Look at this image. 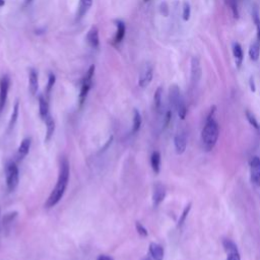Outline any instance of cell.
<instances>
[{
    "label": "cell",
    "instance_id": "cell-31",
    "mask_svg": "<svg viewBox=\"0 0 260 260\" xmlns=\"http://www.w3.org/2000/svg\"><path fill=\"white\" fill-rule=\"evenodd\" d=\"M55 81H56V76L54 73H50L49 74V77H48V83H47V87H46V98L48 99L49 95H50V92L55 84Z\"/></svg>",
    "mask_w": 260,
    "mask_h": 260
},
{
    "label": "cell",
    "instance_id": "cell-39",
    "mask_svg": "<svg viewBox=\"0 0 260 260\" xmlns=\"http://www.w3.org/2000/svg\"><path fill=\"white\" fill-rule=\"evenodd\" d=\"M31 0H25V3H29Z\"/></svg>",
    "mask_w": 260,
    "mask_h": 260
},
{
    "label": "cell",
    "instance_id": "cell-15",
    "mask_svg": "<svg viewBox=\"0 0 260 260\" xmlns=\"http://www.w3.org/2000/svg\"><path fill=\"white\" fill-rule=\"evenodd\" d=\"M86 42L92 49H98L100 47V38L99 29L95 25L91 26L86 35Z\"/></svg>",
    "mask_w": 260,
    "mask_h": 260
},
{
    "label": "cell",
    "instance_id": "cell-30",
    "mask_svg": "<svg viewBox=\"0 0 260 260\" xmlns=\"http://www.w3.org/2000/svg\"><path fill=\"white\" fill-rule=\"evenodd\" d=\"M191 206H192V203H188V205H186V207L182 211V213L179 217V220H178V228H181L184 224V222H185V220H186V218H187V216H188V214L191 210Z\"/></svg>",
    "mask_w": 260,
    "mask_h": 260
},
{
    "label": "cell",
    "instance_id": "cell-14",
    "mask_svg": "<svg viewBox=\"0 0 260 260\" xmlns=\"http://www.w3.org/2000/svg\"><path fill=\"white\" fill-rule=\"evenodd\" d=\"M28 88L31 95H36L39 89V76L36 69L30 68L28 71Z\"/></svg>",
    "mask_w": 260,
    "mask_h": 260
},
{
    "label": "cell",
    "instance_id": "cell-22",
    "mask_svg": "<svg viewBox=\"0 0 260 260\" xmlns=\"http://www.w3.org/2000/svg\"><path fill=\"white\" fill-rule=\"evenodd\" d=\"M150 167L154 174H158L160 171V153L153 151L150 155Z\"/></svg>",
    "mask_w": 260,
    "mask_h": 260
},
{
    "label": "cell",
    "instance_id": "cell-3",
    "mask_svg": "<svg viewBox=\"0 0 260 260\" xmlns=\"http://www.w3.org/2000/svg\"><path fill=\"white\" fill-rule=\"evenodd\" d=\"M169 100L173 109L177 112L180 119L184 120L187 115V107L180 87L177 84H172L169 88Z\"/></svg>",
    "mask_w": 260,
    "mask_h": 260
},
{
    "label": "cell",
    "instance_id": "cell-36",
    "mask_svg": "<svg viewBox=\"0 0 260 260\" xmlns=\"http://www.w3.org/2000/svg\"><path fill=\"white\" fill-rule=\"evenodd\" d=\"M249 86H250V89L252 92L256 91V85H255V80H254L253 76H251L249 79Z\"/></svg>",
    "mask_w": 260,
    "mask_h": 260
},
{
    "label": "cell",
    "instance_id": "cell-37",
    "mask_svg": "<svg viewBox=\"0 0 260 260\" xmlns=\"http://www.w3.org/2000/svg\"><path fill=\"white\" fill-rule=\"evenodd\" d=\"M96 260H114V259L111 256H109V255H100L96 258Z\"/></svg>",
    "mask_w": 260,
    "mask_h": 260
},
{
    "label": "cell",
    "instance_id": "cell-6",
    "mask_svg": "<svg viewBox=\"0 0 260 260\" xmlns=\"http://www.w3.org/2000/svg\"><path fill=\"white\" fill-rule=\"evenodd\" d=\"M10 86V78L8 75H3L0 78V114L2 113L8 95V90Z\"/></svg>",
    "mask_w": 260,
    "mask_h": 260
},
{
    "label": "cell",
    "instance_id": "cell-16",
    "mask_svg": "<svg viewBox=\"0 0 260 260\" xmlns=\"http://www.w3.org/2000/svg\"><path fill=\"white\" fill-rule=\"evenodd\" d=\"M232 52H233V57L236 63V66L240 68L243 64L244 60V52L242 49V46L238 42H234L232 45Z\"/></svg>",
    "mask_w": 260,
    "mask_h": 260
},
{
    "label": "cell",
    "instance_id": "cell-35",
    "mask_svg": "<svg viewBox=\"0 0 260 260\" xmlns=\"http://www.w3.org/2000/svg\"><path fill=\"white\" fill-rule=\"evenodd\" d=\"M230 5H231V8H232V11H233V14L235 17H238L239 16V13H238V6H237V1L236 0H231L230 2Z\"/></svg>",
    "mask_w": 260,
    "mask_h": 260
},
{
    "label": "cell",
    "instance_id": "cell-17",
    "mask_svg": "<svg viewBox=\"0 0 260 260\" xmlns=\"http://www.w3.org/2000/svg\"><path fill=\"white\" fill-rule=\"evenodd\" d=\"M30 144H31V139L29 137H25L21 140L18 148H17V158L19 160H21L22 158H24L30 148Z\"/></svg>",
    "mask_w": 260,
    "mask_h": 260
},
{
    "label": "cell",
    "instance_id": "cell-28",
    "mask_svg": "<svg viewBox=\"0 0 260 260\" xmlns=\"http://www.w3.org/2000/svg\"><path fill=\"white\" fill-rule=\"evenodd\" d=\"M245 115H246V118H247L248 122L250 123V125L260 134V123L258 122V120L256 119V117L254 116V114H253L252 112H250L249 110H247L246 113H245Z\"/></svg>",
    "mask_w": 260,
    "mask_h": 260
},
{
    "label": "cell",
    "instance_id": "cell-5",
    "mask_svg": "<svg viewBox=\"0 0 260 260\" xmlns=\"http://www.w3.org/2000/svg\"><path fill=\"white\" fill-rule=\"evenodd\" d=\"M94 70H95L94 65H91L88 68V70H87V72H86V74H85V76H84V78H83V80L81 82L80 92H79V96H78L79 98V106L80 107L85 102L86 96H87V94H88V92H89V90L91 88L92 77H93V74H94Z\"/></svg>",
    "mask_w": 260,
    "mask_h": 260
},
{
    "label": "cell",
    "instance_id": "cell-4",
    "mask_svg": "<svg viewBox=\"0 0 260 260\" xmlns=\"http://www.w3.org/2000/svg\"><path fill=\"white\" fill-rule=\"evenodd\" d=\"M5 179H6V187L9 192H13L19 181V172L17 165L14 161H10L5 167Z\"/></svg>",
    "mask_w": 260,
    "mask_h": 260
},
{
    "label": "cell",
    "instance_id": "cell-20",
    "mask_svg": "<svg viewBox=\"0 0 260 260\" xmlns=\"http://www.w3.org/2000/svg\"><path fill=\"white\" fill-rule=\"evenodd\" d=\"M44 122L46 124V137H45V141L48 142L52 138V136H53V134L55 132V121L52 118V116L50 115L49 117H47L44 120Z\"/></svg>",
    "mask_w": 260,
    "mask_h": 260
},
{
    "label": "cell",
    "instance_id": "cell-10",
    "mask_svg": "<svg viewBox=\"0 0 260 260\" xmlns=\"http://www.w3.org/2000/svg\"><path fill=\"white\" fill-rule=\"evenodd\" d=\"M167 190L166 187L161 183H155L153 185L152 191V204L154 207H157L166 198Z\"/></svg>",
    "mask_w": 260,
    "mask_h": 260
},
{
    "label": "cell",
    "instance_id": "cell-7",
    "mask_svg": "<svg viewBox=\"0 0 260 260\" xmlns=\"http://www.w3.org/2000/svg\"><path fill=\"white\" fill-rule=\"evenodd\" d=\"M250 178L251 182L256 185L260 186V157L253 156L250 160Z\"/></svg>",
    "mask_w": 260,
    "mask_h": 260
},
{
    "label": "cell",
    "instance_id": "cell-19",
    "mask_svg": "<svg viewBox=\"0 0 260 260\" xmlns=\"http://www.w3.org/2000/svg\"><path fill=\"white\" fill-rule=\"evenodd\" d=\"M91 4H92V0H79L76 18L77 19L82 18L87 13L89 8L91 7Z\"/></svg>",
    "mask_w": 260,
    "mask_h": 260
},
{
    "label": "cell",
    "instance_id": "cell-21",
    "mask_svg": "<svg viewBox=\"0 0 260 260\" xmlns=\"http://www.w3.org/2000/svg\"><path fill=\"white\" fill-rule=\"evenodd\" d=\"M141 123H142L141 115L137 109H134L133 110V119H132V129H131L132 134H135L139 131V129L141 127Z\"/></svg>",
    "mask_w": 260,
    "mask_h": 260
},
{
    "label": "cell",
    "instance_id": "cell-27",
    "mask_svg": "<svg viewBox=\"0 0 260 260\" xmlns=\"http://www.w3.org/2000/svg\"><path fill=\"white\" fill-rule=\"evenodd\" d=\"M18 114H19V103H18V101H16L14 104L11 116H10L9 123H8V130H11L14 127V125L17 121V118H18Z\"/></svg>",
    "mask_w": 260,
    "mask_h": 260
},
{
    "label": "cell",
    "instance_id": "cell-18",
    "mask_svg": "<svg viewBox=\"0 0 260 260\" xmlns=\"http://www.w3.org/2000/svg\"><path fill=\"white\" fill-rule=\"evenodd\" d=\"M39 113H40V117L42 118L43 121L51 115L50 114V109H49L48 99L44 95L39 96Z\"/></svg>",
    "mask_w": 260,
    "mask_h": 260
},
{
    "label": "cell",
    "instance_id": "cell-11",
    "mask_svg": "<svg viewBox=\"0 0 260 260\" xmlns=\"http://www.w3.org/2000/svg\"><path fill=\"white\" fill-rule=\"evenodd\" d=\"M153 77V68L151 65L147 64L143 67L142 71L139 74V78H138V85L140 87H146L152 80Z\"/></svg>",
    "mask_w": 260,
    "mask_h": 260
},
{
    "label": "cell",
    "instance_id": "cell-29",
    "mask_svg": "<svg viewBox=\"0 0 260 260\" xmlns=\"http://www.w3.org/2000/svg\"><path fill=\"white\" fill-rule=\"evenodd\" d=\"M191 16V6L188 1L183 2V7H182V18L185 21H188Z\"/></svg>",
    "mask_w": 260,
    "mask_h": 260
},
{
    "label": "cell",
    "instance_id": "cell-1",
    "mask_svg": "<svg viewBox=\"0 0 260 260\" xmlns=\"http://www.w3.org/2000/svg\"><path fill=\"white\" fill-rule=\"evenodd\" d=\"M69 174H70L69 161L65 156H63L60 159L59 173H58V179H57L56 185H55L54 189L51 191V193L45 203L46 208L54 207L62 199V197L64 196V193L66 191V188L68 186Z\"/></svg>",
    "mask_w": 260,
    "mask_h": 260
},
{
    "label": "cell",
    "instance_id": "cell-25",
    "mask_svg": "<svg viewBox=\"0 0 260 260\" xmlns=\"http://www.w3.org/2000/svg\"><path fill=\"white\" fill-rule=\"evenodd\" d=\"M116 26H117V31H116V36H115V43H120L124 36H125V30H126V27H125V24L123 21L121 20H116Z\"/></svg>",
    "mask_w": 260,
    "mask_h": 260
},
{
    "label": "cell",
    "instance_id": "cell-38",
    "mask_svg": "<svg viewBox=\"0 0 260 260\" xmlns=\"http://www.w3.org/2000/svg\"><path fill=\"white\" fill-rule=\"evenodd\" d=\"M4 5V0H0V6Z\"/></svg>",
    "mask_w": 260,
    "mask_h": 260
},
{
    "label": "cell",
    "instance_id": "cell-13",
    "mask_svg": "<svg viewBox=\"0 0 260 260\" xmlns=\"http://www.w3.org/2000/svg\"><path fill=\"white\" fill-rule=\"evenodd\" d=\"M174 146L177 154L185 152L187 147V137L184 133H177L174 137Z\"/></svg>",
    "mask_w": 260,
    "mask_h": 260
},
{
    "label": "cell",
    "instance_id": "cell-8",
    "mask_svg": "<svg viewBox=\"0 0 260 260\" xmlns=\"http://www.w3.org/2000/svg\"><path fill=\"white\" fill-rule=\"evenodd\" d=\"M223 249L226 253V260H241V255L239 253L237 245L229 239H224L222 241Z\"/></svg>",
    "mask_w": 260,
    "mask_h": 260
},
{
    "label": "cell",
    "instance_id": "cell-34",
    "mask_svg": "<svg viewBox=\"0 0 260 260\" xmlns=\"http://www.w3.org/2000/svg\"><path fill=\"white\" fill-rule=\"evenodd\" d=\"M172 120V111L171 110H168L166 113H165V117H164V127H168L170 122Z\"/></svg>",
    "mask_w": 260,
    "mask_h": 260
},
{
    "label": "cell",
    "instance_id": "cell-33",
    "mask_svg": "<svg viewBox=\"0 0 260 260\" xmlns=\"http://www.w3.org/2000/svg\"><path fill=\"white\" fill-rule=\"evenodd\" d=\"M16 216H17V212L16 211H13V212L5 214L4 218H3V225H4V228H6L8 224H10Z\"/></svg>",
    "mask_w": 260,
    "mask_h": 260
},
{
    "label": "cell",
    "instance_id": "cell-32",
    "mask_svg": "<svg viewBox=\"0 0 260 260\" xmlns=\"http://www.w3.org/2000/svg\"><path fill=\"white\" fill-rule=\"evenodd\" d=\"M135 229H136V232L138 233V235L140 236V237H147L148 236V232H147V230H146V228L141 223V222H139V221H136L135 222Z\"/></svg>",
    "mask_w": 260,
    "mask_h": 260
},
{
    "label": "cell",
    "instance_id": "cell-24",
    "mask_svg": "<svg viewBox=\"0 0 260 260\" xmlns=\"http://www.w3.org/2000/svg\"><path fill=\"white\" fill-rule=\"evenodd\" d=\"M249 57L252 61H257L260 57V44L256 41L249 47Z\"/></svg>",
    "mask_w": 260,
    "mask_h": 260
},
{
    "label": "cell",
    "instance_id": "cell-9",
    "mask_svg": "<svg viewBox=\"0 0 260 260\" xmlns=\"http://www.w3.org/2000/svg\"><path fill=\"white\" fill-rule=\"evenodd\" d=\"M190 76H191V82L193 84H196L201 76H202V68L200 64V60L197 57H192L190 62Z\"/></svg>",
    "mask_w": 260,
    "mask_h": 260
},
{
    "label": "cell",
    "instance_id": "cell-23",
    "mask_svg": "<svg viewBox=\"0 0 260 260\" xmlns=\"http://www.w3.org/2000/svg\"><path fill=\"white\" fill-rule=\"evenodd\" d=\"M252 18L256 27V39L257 42L260 44V13L257 7H254L252 9Z\"/></svg>",
    "mask_w": 260,
    "mask_h": 260
},
{
    "label": "cell",
    "instance_id": "cell-12",
    "mask_svg": "<svg viewBox=\"0 0 260 260\" xmlns=\"http://www.w3.org/2000/svg\"><path fill=\"white\" fill-rule=\"evenodd\" d=\"M148 259L149 260H164L165 250L162 246L157 243H150L148 246Z\"/></svg>",
    "mask_w": 260,
    "mask_h": 260
},
{
    "label": "cell",
    "instance_id": "cell-26",
    "mask_svg": "<svg viewBox=\"0 0 260 260\" xmlns=\"http://www.w3.org/2000/svg\"><path fill=\"white\" fill-rule=\"evenodd\" d=\"M153 102H154V108L157 112L161 111L162 108V87L159 86L156 88L154 95H153Z\"/></svg>",
    "mask_w": 260,
    "mask_h": 260
},
{
    "label": "cell",
    "instance_id": "cell-40",
    "mask_svg": "<svg viewBox=\"0 0 260 260\" xmlns=\"http://www.w3.org/2000/svg\"><path fill=\"white\" fill-rule=\"evenodd\" d=\"M144 1H145V2H147V1H148V0H144Z\"/></svg>",
    "mask_w": 260,
    "mask_h": 260
},
{
    "label": "cell",
    "instance_id": "cell-2",
    "mask_svg": "<svg viewBox=\"0 0 260 260\" xmlns=\"http://www.w3.org/2000/svg\"><path fill=\"white\" fill-rule=\"evenodd\" d=\"M215 110L216 108L214 106L210 109L206 117V121L203 126V129L201 131V142H202V147L204 148L205 151H210L213 149L219 136L218 123L216 122L214 117Z\"/></svg>",
    "mask_w": 260,
    "mask_h": 260
}]
</instances>
